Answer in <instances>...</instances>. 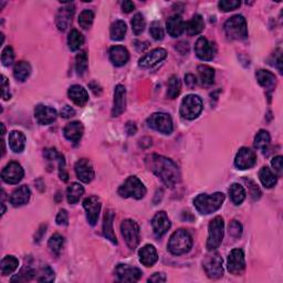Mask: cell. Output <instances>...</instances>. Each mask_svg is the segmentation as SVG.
<instances>
[{"mask_svg": "<svg viewBox=\"0 0 283 283\" xmlns=\"http://www.w3.org/2000/svg\"><path fill=\"white\" fill-rule=\"evenodd\" d=\"M31 197V190L28 186H20L18 188L12 191L10 196V204L14 207H21L24 205L28 204Z\"/></svg>", "mask_w": 283, "mask_h": 283, "instance_id": "cell-25", "label": "cell"}, {"mask_svg": "<svg viewBox=\"0 0 283 283\" xmlns=\"http://www.w3.org/2000/svg\"><path fill=\"white\" fill-rule=\"evenodd\" d=\"M1 86H2V99L5 101H8L10 99V92H9V81L7 80L6 77L2 76V81H1Z\"/></svg>", "mask_w": 283, "mask_h": 283, "instance_id": "cell-56", "label": "cell"}, {"mask_svg": "<svg viewBox=\"0 0 283 283\" xmlns=\"http://www.w3.org/2000/svg\"><path fill=\"white\" fill-rule=\"evenodd\" d=\"M110 60L115 67H123L129 60V53L126 48L114 46L110 49Z\"/></svg>", "mask_w": 283, "mask_h": 283, "instance_id": "cell-27", "label": "cell"}, {"mask_svg": "<svg viewBox=\"0 0 283 283\" xmlns=\"http://www.w3.org/2000/svg\"><path fill=\"white\" fill-rule=\"evenodd\" d=\"M48 246H49L50 250L53 252V254L59 256L63 249L64 238L59 233L52 234L51 238L49 239V242H48Z\"/></svg>", "mask_w": 283, "mask_h": 283, "instance_id": "cell-43", "label": "cell"}, {"mask_svg": "<svg viewBox=\"0 0 283 283\" xmlns=\"http://www.w3.org/2000/svg\"><path fill=\"white\" fill-rule=\"evenodd\" d=\"M147 125L157 132L169 135L173 132V120L167 113H154L147 119Z\"/></svg>", "mask_w": 283, "mask_h": 283, "instance_id": "cell-9", "label": "cell"}, {"mask_svg": "<svg viewBox=\"0 0 283 283\" xmlns=\"http://www.w3.org/2000/svg\"><path fill=\"white\" fill-rule=\"evenodd\" d=\"M257 164V155L252 150L248 149V147H242L239 150V152L234 158V165L238 169H249L252 168Z\"/></svg>", "mask_w": 283, "mask_h": 283, "instance_id": "cell-16", "label": "cell"}, {"mask_svg": "<svg viewBox=\"0 0 283 283\" xmlns=\"http://www.w3.org/2000/svg\"><path fill=\"white\" fill-rule=\"evenodd\" d=\"M134 8L135 5L132 1H129V0H125V1L122 2V10H123V12H125V14L132 12L134 10Z\"/></svg>", "mask_w": 283, "mask_h": 283, "instance_id": "cell-59", "label": "cell"}, {"mask_svg": "<svg viewBox=\"0 0 283 283\" xmlns=\"http://www.w3.org/2000/svg\"><path fill=\"white\" fill-rule=\"evenodd\" d=\"M56 224L59 226H68L69 224V214L65 209H61L58 216H56Z\"/></svg>", "mask_w": 283, "mask_h": 283, "instance_id": "cell-54", "label": "cell"}, {"mask_svg": "<svg viewBox=\"0 0 283 283\" xmlns=\"http://www.w3.org/2000/svg\"><path fill=\"white\" fill-rule=\"evenodd\" d=\"M205 28L204 18L200 15H195L188 23L186 24V31L189 36H197L202 33Z\"/></svg>", "mask_w": 283, "mask_h": 283, "instance_id": "cell-32", "label": "cell"}, {"mask_svg": "<svg viewBox=\"0 0 283 283\" xmlns=\"http://www.w3.org/2000/svg\"><path fill=\"white\" fill-rule=\"evenodd\" d=\"M193 247V238L185 229H178L168 241V250L172 255L181 256L188 252Z\"/></svg>", "mask_w": 283, "mask_h": 283, "instance_id": "cell-3", "label": "cell"}, {"mask_svg": "<svg viewBox=\"0 0 283 283\" xmlns=\"http://www.w3.org/2000/svg\"><path fill=\"white\" fill-rule=\"evenodd\" d=\"M259 178L261 184H262L265 188H272L273 186H276L278 181V177L271 169L267 166H263L260 169L259 172Z\"/></svg>", "mask_w": 283, "mask_h": 283, "instance_id": "cell-34", "label": "cell"}, {"mask_svg": "<svg viewBox=\"0 0 283 283\" xmlns=\"http://www.w3.org/2000/svg\"><path fill=\"white\" fill-rule=\"evenodd\" d=\"M225 234V223L223 217L217 216L212 219L208 226V239L207 249L208 251L216 250L219 248L224 240Z\"/></svg>", "mask_w": 283, "mask_h": 283, "instance_id": "cell-5", "label": "cell"}, {"mask_svg": "<svg viewBox=\"0 0 283 283\" xmlns=\"http://www.w3.org/2000/svg\"><path fill=\"white\" fill-rule=\"evenodd\" d=\"M76 8L72 5L71 2H67L65 6L60 8L56 15V27L61 31H64L69 28L70 24L72 23V17L75 15Z\"/></svg>", "mask_w": 283, "mask_h": 283, "instance_id": "cell-19", "label": "cell"}, {"mask_svg": "<svg viewBox=\"0 0 283 283\" xmlns=\"http://www.w3.org/2000/svg\"><path fill=\"white\" fill-rule=\"evenodd\" d=\"M9 146L14 153H21L26 147V136L20 130H12L9 134Z\"/></svg>", "mask_w": 283, "mask_h": 283, "instance_id": "cell-31", "label": "cell"}, {"mask_svg": "<svg viewBox=\"0 0 283 283\" xmlns=\"http://www.w3.org/2000/svg\"><path fill=\"white\" fill-rule=\"evenodd\" d=\"M114 212L111 209H107L104 214L103 219V234L104 237L108 239L112 243L117 245V239L115 236L114 229H113V223H114Z\"/></svg>", "mask_w": 283, "mask_h": 283, "instance_id": "cell-29", "label": "cell"}, {"mask_svg": "<svg viewBox=\"0 0 283 283\" xmlns=\"http://www.w3.org/2000/svg\"><path fill=\"white\" fill-rule=\"evenodd\" d=\"M241 2L239 0H221L218 2V7L221 11L228 12L236 10L237 8L240 7Z\"/></svg>", "mask_w": 283, "mask_h": 283, "instance_id": "cell-50", "label": "cell"}, {"mask_svg": "<svg viewBox=\"0 0 283 283\" xmlns=\"http://www.w3.org/2000/svg\"><path fill=\"white\" fill-rule=\"evenodd\" d=\"M128 27L123 20H116L113 23L110 29V37L113 41H121L125 38V33Z\"/></svg>", "mask_w": 283, "mask_h": 283, "instance_id": "cell-37", "label": "cell"}, {"mask_svg": "<svg viewBox=\"0 0 283 283\" xmlns=\"http://www.w3.org/2000/svg\"><path fill=\"white\" fill-rule=\"evenodd\" d=\"M227 269L228 271L234 274V276H239L246 269V259H245V252L241 249H233L230 252L227 260Z\"/></svg>", "mask_w": 283, "mask_h": 283, "instance_id": "cell-11", "label": "cell"}, {"mask_svg": "<svg viewBox=\"0 0 283 283\" xmlns=\"http://www.w3.org/2000/svg\"><path fill=\"white\" fill-rule=\"evenodd\" d=\"M225 202L223 193H215L212 195L200 194L194 199L195 208L202 215H210L218 210Z\"/></svg>", "mask_w": 283, "mask_h": 283, "instance_id": "cell-2", "label": "cell"}, {"mask_svg": "<svg viewBox=\"0 0 283 283\" xmlns=\"http://www.w3.org/2000/svg\"><path fill=\"white\" fill-rule=\"evenodd\" d=\"M56 116H58V113H56L55 108L43 105V104H39L34 108V117L39 124L41 125H48L51 124L52 122H54Z\"/></svg>", "mask_w": 283, "mask_h": 283, "instance_id": "cell-21", "label": "cell"}, {"mask_svg": "<svg viewBox=\"0 0 283 283\" xmlns=\"http://www.w3.org/2000/svg\"><path fill=\"white\" fill-rule=\"evenodd\" d=\"M150 33L151 36L153 37L154 40L156 41H159V40H163L164 39V29L162 27V25L158 21H153V23L151 24V27H150Z\"/></svg>", "mask_w": 283, "mask_h": 283, "instance_id": "cell-49", "label": "cell"}, {"mask_svg": "<svg viewBox=\"0 0 283 283\" xmlns=\"http://www.w3.org/2000/svg\"><path fill=\"white\" fill-rule=\"evenodd\" d=\"M36 280L38 282H52L54 280V272L50 267H43L40 271L36 273Z\"/></svg>", "mask_w": 283, "mask_h": 283, "instance_id": "cell-46", "label": "cell"}, {"mask_svg": "<svg viewBox=\"0 0 283 283\" xmlns=\"http://www.w3.org/2000/svg\"><path fill=\"white\" fill-rule=\"evenodd\" d=\"M115 276L122 282H136L142 278L143 272L136 267L121 263L115 268Z\"/></svg>", "mask_w": 283, "mask_h": 283, "instance_id": "cell-15", "label": "cell"}, {"mask_svg": "<svg viewBox=\"0 0 283 283\" xmlns=\"http://www.w3.org/2000/svg\"><path fill=\"white\" fill-rule=\"evenodd\" d=\"M138 256H139V262L147 268L153 267L158 260L157 251H156L155 247L152 245H146L141 248V250L138 251Z\"/></svg>", "mask_w": 283, "mask_h": 283, "instance_id": "cell-24", "label": "cell"}, {"mask_svg": "<svg viewBox=\"0 0 283 283\" xmlns=\"http://www.w3.org/2000/svg\"><path fill=\"white\" fill-rule=\"evenodd\" d=\"M83 133H84L83 124L79 121L68 123L63 129L64 137L69 139V141H71L72 143H75V144L80 141L81 137L83 136Z\"/></svg>", "mask_w": 283, "mask_h": 283, "instance_id": "cell-23", "label": "cell"}, {"mask_svg": "<svg viewBox=\"0 0 283 283\" xmlns=\"http://www.w3.org/2000/svg\"><path fill=\"white\" fill-rule=\"evenodd\" d=\"M203 108V100L198 95L189 94L182 99L180 104V115L186 120L193 121L200 115Z\"/></svg>", "mask_w": 283, "mask_h": 283, "instance_id": "cell-7", "label": "cell"}, {"mask_svg": "<svg viewBox=\"0 0 283 283\" xmlns=\"http://www.w3.org/2000/svg\"><path fill=\"white\" fill-rule=\"evenodd\" d=\"M31 75V65L27 61H20L14 68V77L17 81L24 82Z\"/></svg>", "mask_w": 283, "mask_h": 283, "instance_id": "cell-33", "label": "cell"}, {"mask_svg": "<svg viewBox=\"0 0 283 283\" xmlns=\"http://www.w3.org/2000/svg\"><path fill=\"white\" fill-rule=\"evenodd\" d=\"M19 265V260L14 256H6L1 260L0 264V271L2 276H9L12 272H15Z\"/></svg>", "mask_w": 283, "mask_h": 283, "instance_id": "cell-35", "label": "cell"}, {"mask_svg": "<svg viewBox=\"0 0 283 283\" xmlns=\"http://www.w3.org/2000/svg\"><path fill=\"white\" fill-rule=\"evenodd\" d=\"M216 47L205 37H199L195 43L196 55L203 61H211L216 55Z\"/></svg>", "mask_w": 283, "mask_h": 283, "instance_id": "cell-12", "label": "cell"}, {"mask_svg": "<svg viewBox=\"0 0 283 283\" xmlns=\"http://www.w3.org/2000/svg\"><path fill=\"white\" fill-rule=\"evenodd\" d=\"M83 194H84L83 186L79 184V182H72L67 189V198L69 204L71 205L77 204Z\"/></svg>", "mask_w": 283, "mask_h": 283, "instance_id": "cell-36", "label": "cell"}, {"mask_svg": "<svg viewBox=\"0 0 283 283\" xmlns=\"http://www.w3.org/2000/svg\"><path fill=\"white\" fill-rule=\"evenodd\" d=\"M185 82H186V84L189 86V88H194L196 83H197V81H196V77L193 75H187L185 77Z\"/></svg>", "mask_w": 283, "mask_h": 283, "instance_id": "cell-60", "label": "cell"}, {"mask_svg": "<svg viewBox=\"0 0 283 283\" xmlns=\"http://www.w3.org/2000/svg\"><path fill=\"white\" fill-rule=\"evenodd\" d=\"M15 61V52L11 47H6L1 53V62L5 67H10Z\"/></svg>", "mask_w": 283, "mask_h": 283, "instance_id": "cell-51", "label": "cell"}, {"mask_svg": "<svg viewBox=\"0 0 283 283\" xmlns=\"http://www.w3.org/2000/svg\"><path fill=\"white\" fill-rule=\"evenodd\" d=\"M165 281H166V276H165V274L162 273V272H156L149 279V282L162 283V282H165Z\"/></svg>", "mask_w": 283, "mask_h": 283, "instance_id": "cell-58", "label": "cell"}, {"mask_svg": "<svg viewBox=\"0 0 283 283\" xmlns=\"http://www.w3.org/2000/svg\"><path fill=\"white\" fill-rule=\"evenodd\" d=\"M256 77L258 83L265 90L271 91L277 84L276 76H274L272 72L268 71V70H259V71H257Z\"/></svg>", "mask_w": 283, "mask_h": 283, "instance_id": "cell-30", "label": "cell"}, {"mask_svg": "<svg viewBox=\"0 0 283 283\" xmlns=\"http://www.w3.org/2000/svg\"><path fill=\"white\" fill-rule=\"evenodd\" d=\"M199 80L205 85H210L215 80V70L209 65L202 64L197 68Z\"/></svg>", "mask_w": 283, "mask_h": 283, "instance_id": "cell-38", "label": "cell"}, {"mask_svg": "<svg viewBox=\"0 0 283 283\" xmlns=\"http://www.w3.org/2000/svg\"><path fill=\"white\" fill-rule=\"evenodd\" d=\"M24 175L25 172L23 166L17 162H11L2 169L1 178L7 184L16 185L23 180Z\"/></svg>", "mask_w": 283, "mask_h": 283, "instance_id": "cell-13", "label": "cell"}, {"mask_svg": "<svg viewBox=\"0 0 283 283\" xmlns=\"http://www.w3.org/2000/svg\"><path fill=\"white\" fill-rule=\"evenodd\" d=\"M84 43V37L79 30L73 29L71 30V32L69 33L68 37V45L71 51H77L80 50V48L83 46Z\"/></svg>", "mask_w": 283, "mask_h": 283, "instance_id": "cell-39", "label": "cell"}, {"mask_svg": "<svg viewBox=\"0 0 283 283\" xmlns=\"http://www.w3.org/2000/svg\"><path fill=\"white\" fill-rule=\"evenodd\" d=\"M245 181L248 184V190H249L251 198L254 200H258L261 197V190L259 189L258 185L254 180H245Z\"/></svg>", "mask_w": 283, "mask_h": 283, "instance_id": "cell-52", "label": "cell"}, {"mask_svg": "<svg viewBox=\"0 0 283 283\" xmlns=\"http://www.w3.org/2000/svg\"><path fill=\"white\" fill-rule=\"evenodd\" d=\"M60 178H61V180H63V181H68V180H69V175H68V173L64 171V169H61V171H60Z\"/></svg>", "mask_w": 283, "mask_h": 283, "instance_id": "cell-62", "label": "cell"}, {"mask_svg": "<svg viewBox=\"0 0 283 283\" xmlns=\"http://www.w3.org/2000/svg\"><path fill=\"white\" fill-rule=\"evenodd\" d=\"M229 195H230V199H232V202L234 205H241L243 203V200L246 199L247 193L241 185L234 182V184L230 186Z\"/></svg>", "mask_w": 283, "mask_h": 283, "instance_id": "cell-40", "label": "cell"}, {"mask_svg": "<svg viewBox=\"0 0 283 283\" xmlns=\"http://www.w3.org/2000/svg\"><path fill=\"white\" fill-rule=\"evenodd\" d=\"M94 12L91 10H83L79 17V25L81 28L89 29L93 24Z\"/></svg>", "mask_w": 283, "mask_h": 283, "instance_id": "cell-48", "label": "cell"}, {"mask_svg": "<svg viewBox=\"0 0 283 283\" xmlns=\"http://www.w3.org/2000/svg\"><path fill=\"white\" fill-rule=\"evenodd\" d=\"M270 141H271V137H270V134L267 130L261 129L257 133L255 137V143L254 145L257 150H264L267 149L270 144Z\"/></svg>", "mask_w": 283, "mask_h": 283, "instance_id": "cell-42", "label": "cell"}, {"mask_svg": "<svg viewBox=\"0 0 283 283\" xmlns=\"http://www.w3.org/2000/svg\"><path fill=\"white\" fill-rule=\"evenodd\" d=\"M225 33L232 40H245L248 37L246 18L242 15H236L229 18L224 26Z\"/></svg>", "mask_w": 283, "mask_h": 283, "instance_id": "cell-4", "label": "cell"}, {"mask_svg": "<svg viewBox=\"0 0 283 283\" xmlns=\"http://www.w3.org/2000/svg\"><path fill=\"white\" fill-rule=\"evenodd\" d=\"M146 191V187L136 176H129L120 187L117 193L122 198L142 199L145 197Z\"/></svg>", "mask_w": 283, "mask_h": 283, "instance_id": "cell-6", "label": "cell"}, {"mask_svg": "<svg viewBox=\"0 0 283 283\" xmlns=\"http://www.w3.org/2000/svg\"><path fill=\"white\" fill-rule=\"evenodd\" d=\"M75 171L77 177L79 178L82 182H85V184H89L95 177L93 165L88 158H81L77 160L76 163Z\"/></svg>", "mask_w": 283, "mask_h": 283, "instance_id": "cell-17", "label": "cell"}, {"mask_svg": "<svg viewBox=\"0 0 283 283\" xmlns=\"http://www.w3.org/2000/svg\"><path fill=\"white\" fill-rule=\"evenodd\" d=\"M205 272L210 279H219L224 276L223 258L219 255L207 256L204 261Z\"/></svg>", "mask_w": 283, "mask_h": 283, "instance_id": "cell-10", "label": "cell"}, {"mask_svg": "<svg viewBox=\"0 0 283 283\" xmlns=\"http://www.w3.org/2000/svg\"><path fill=\"white\" fill-rule=\"evenodd\" d=\"M1 128H2V133H1V134L3 135V134H5V133H6V129H5V125H3V124H1Z\"/></svg>", "mask_w": 283, "mask_h": 283, "instance_id": "cell-63", "label": "cell"}, {"mask_svg": "<svg viewBox=\"0 0 283 283\" xmlns=\"http://www.w3.org/2000/svg\"><path fill=\"white\" fill-rule=\"evenodd\" d=\"M121 233L129 249L134 250L141 241V232L138 225L132 219H125L121 224Z\"/></svg>", "mask_w": 283, "mask_h": 283, "instance_id": "cell-8", "label": "cell"}, {"mask_svg": "<svg viewBox=\"0 0 283 283\" xmlns=\"http://www.w3.org/2000/svg\"><path fill=\"white\" fill-rule=\"evenodd\" d=\"M282 156H276V157H273L271 160V165L274 169V172H276L278 175H282V172H283V168H282Z\"/></svg>", "mask_w": 283, "mask_h": 283, "instance_id": "cell-55", "label": "cell"}, {"mask_svg": "<svg viewBox=\"0 0 283 283\" xmlns=\"http://www.w3.org/2000/svg\"><path fill=\"white\" fill-rule=\"evenodd\" d=\"M229 234L234 239H238L241 237L242 234V226L237 220H233L232 224L229 225Z\"/></svg>", "mask_w": 283, "mask_h": 283, "instance_id": "cell-53", "label": "cell"}, {"mask_svg": "<svg viewBox=\"0 0 283 283\" xmlns=\"http://www.w3.org/2000/svg\"><path fill=\"white\" fill-rule=\"evenodd\" d=\"M145 165L167 187H174L180 181V172L177 165L165 156L151 154L145 157Z\"/></svg>", "mask_w": 283, "mask_h": 283, "instance_id": "cell-1", "label": "cell"}, {"mask_svg": "<svg viewBox=\"0 0 283 283\" xmlns=\"http://www.w3.org/2000/svg\"><path fill=\"white\" fill-rule=\"evenodd\" d=\"M126 107V89L124 85H116L114 91V102H113L112 116H120L125 111Z\"/></svg>", "mask_w": 283, "mask_h": 283, "instance_id": "cell-22", "label": "cell"}, {"mask_svg": "<svg viewBox=\"0 0 283 283\" xmlns=\"http://www.w3.org/2000/svg\"><path fill=\"white\" fill-rule=\"evenodd\" d=\"M136 130H137L136 125L132 123V122H129V123L126 124V132H128L129 135H134L136 133Z\"/></svg>", "mask_w": 283, "mask_h": 283, "instance_id": "cell-61", "label": "cell"}, {"mask_svg": "<svg viewBox=\"0 0 283 283\" xmlns=\"http://www.w3.org/2000/svg\"><path fill=\"white\" fill-rule=\"evenodd\" d=\"M83 207L86 211V219L91 226H95L98 223L100 211H101V200L97 196H90L83 200Z\"/></svg>", "mask_w": 283, "mask_h": 283, "instance_id": "cell-14", "label": "cell"}, {"mask_svg": "<svg viewBox=\"0 0 283 283\" xmlns=\"http://www.w3.org/2000/svg\"><path fill=\"white\" fill-rule=\"evenodd\" d=\"M181 91V82L177 76H173L168 81V90H167V98L174 100L180 95Z\"/></svg>", "mask_w": 283, "mask_h": 283, "instance_id": "cell-41", "label": "cell"}, {"mask_svg": "<svg viewBox=\"0 0 283 283\" xmlns=\"http://www.w3.org/2000/svg\"><path fill=\"white\" fill-rule=\"evenodd\" d=\"M60 114L61 116L64 117V119H70V117L76 115V111L73 110V108L70 105H64L62 108H61Z\"/></svg>", "mask_w": 283, "mask_h": 283, "instance_id": "cell-57", "label": "cell"}, {"mask_svg": "<svg viewBox=\"0 0 283 283\" xmlns=\"http://www.w3.org/2000/svg\"><path fill=\"white\" fill-rule=\"evenodd\" d=\"M69 99L71 101L77 104V106H84L89 101V93L83 86L75 84L72 86H70V89L68 91Z\"/></svg>", "mask_w": 283, "mask_h": 283, "instance_id": "cell-26", "label": "cell"}, {"mask_svg": "<svg viewBox=\"0 0 283 283\" xmlns=\"http://www.w3.org/2000/svg\"><path fill=\"white\" fill-rule=\"evenodd\" d=\"M43 154H45V157L49 160H58L60 171L61 169H64L65 160H64L63 155H61L55 149H47L45 150V153Z\"/></svg>", "mask_w": 283, "mask_h": 283, "instance_id": "cell-47", "label": "cell"}, {"mask_svg": "<svg viewBox=\"0 0 283 283\" xmlns=\"http://www.w3.org/2000/svg\"><path fill=\"white\" fill-rule=\"evenodd\" d=\"M130 24H132V29H133V32L138 36V34H141L143 31H144L145 29V19H144V16L142 14H136L134 17L132 21H130Z\"/></svg>", "mask_w": 283, "mask_h": 283, "instance_id": "cell-45", "label": "cell"}, {"mask_svg": "<svg viewBox=\"0 0 283 283\" xmlns=\"http://www.w3.org/2000/svg\"><path fill=\"white\" fill-rule=\"evenodd\" d=\"M172 223L169 220L167 214L165 211H159L154 216L152 220V227H153L154 234L157 238H162L171 228Z\"/></svg>", "mask_w": 283, "mask_h": 283, "instance_id": "cell-20", "label": "cell"}, {"mask_svg": "<svg viewBox=\"0 0 283 283\" xmlns=\"http://www.w3.org/2000/svg\"><path fill=\"white\" fill-rule=\"evenodd\" d=\"M167 32L173 38H178L186 30V24L180 16H172L166 23Z\"/></svg>", "mask_w": 283, "mask_h": 283, "instance_id": "cell-28", "label": "cell"}, {"mask_svg": "<svg viewBox=\"0 0 283 283\" xmlns=\"http://www.w3.org/2000/svg\"><path fill=\"white\" fill-rule=\"evenodd\" d=\"M88 54H86L85 51H82L80 53H77V58H76V69H77V73L79 76L84 75V72L88 69Z\"/></svg>", "mask_w": 283, "mask_h": 283, "instance_id": "cell-44", "label": "cell"}, {"mask_svg": "<svg viewBox=\"0 0 283 283\" xmlns=\"http://www.w3.org/2000/svg\"><path fill=\"white\" fill-rule=\"evenodd\" d=\"M167 56V52L165 49L162 48H157V49L152 50L149 53H146L145 55H143L138 61V65L143 69L152 68L154 65L158 64L159 62H162Z\"/></svg>", "mask_w": 283, "mask_h": 283, "instance_id": "cell-18", "label": "cell"}]
</instances>
